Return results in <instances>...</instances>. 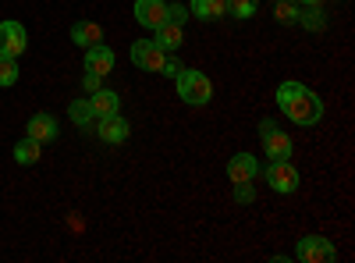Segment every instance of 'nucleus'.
Wrapping results in <instances>:
<instances>
[{
  "label": "nucleus",
  "mask_w": 355,
  "mask_h": 263,
  "mask_svg": "<svg viewBox=\"0 0 355 263\" xmlns=\"http://www.w3.org/2000/svg\"><path fill=\"white\" fill-rule=\"evenodd\" d=\"M259 139H263V153H266V160H291L295 146H291V139H288L270 118L259 121Z\"/></svg>",
  "instance_id": "nucleus-4"
},
{
  "label": "nucleus",
  "mask_w": 355,
  "mask_h": 263,
  "mask_svg": "<svg viewBox=\"0 0 355 263\" xmlns=\"http://www.w3.org/2000/svg\"><path fill=\"white\" fill-rule=\"evenodd\" d=\"M71 43L82 46V50L96 46V43H103V28H100L96 22H75V25H71Z\"/></svg>",
  "instance_id": "nucleus-14"
},
{
  "label": "nucleus",
  "mask_w": 355,
  "mask_h": 263,
  "mask_svg": "<svg viewBox=\"0 0 355 263\" xmlns=\"http://www.w3.org/2000/svg\"><path fill=\"white\" fill-rule=\"evenodd\" d=\"M256 174H259V160L252 153H234L227 160V178L231 182H256Z\"/></svg>",
  "instance_id": "nucleus-11"
},
{
  "label": "nucleus",
  "mask_w": 355,
  "mask_h": 263,
  "mask_svg": "<svg viewBox=\"0 0 355 263\" xmlns=\"http://www.w3.org/2000/svg\"><path fill=\"white\" fill-rule=\"evenodd\" d=\"M135 22L142 28H153L167 22V0H135Z\"/></svg>",
  "instance_id": "nucleus-9"
},
{
  "label": "nucleus",
  "mask_w": 355,
  "mask_h": 263,
  "mask_svg": "<svg viewBox=\"0 0 355 263\" xmlns=\"http://www.w3.org/2000/svg\"><path fill=\"white\" fill-rule=\"evenodd\" d=\"M295 260H302V263H334L338 249L323 235H306V239H299V246H295Z\"/></svg>",
  "instance_id": "nucleus-5"
},
{
  "label": "nucleus",
  "mask_w": 355,
  "mask_h": 263,
  "mask_svg": "<svg viewBox=\"0 0 355 263\" xmlns=\"http://www.w3.org/2000/svg\"><path fill=\"white\" fill-rule=\"evenodd\" d=\"M100 78H103V75H96V71H85V78H82L85 93H96V90H100Z\"/></svg>",
  "instance_id": "nucleus-25"
},
{
  "label": "nucleus",
  "mask_w": 355,
  "mask_h": 263,
  "mask_svg": "<svg viewBox=\"0 0 355 263\" xmlns=\"http://www.w3.org/2000/svg\"><path fill=\"white\" fill-rule=\"evenodd\" d=\"M68 118H71L78 128L96 125V114H93V103H89V100H75V103L68 107Z\"/></svg>",
  "instance_id": "nucleus-18"
},
{
  "label": "nucleus",
  "mask_w": 355,
  "mask_h": 263,
  "mask_svg": "<svg viewBox=\"0 0 355 263\" xmlns=\"http://www.w3.org/2000/svg\"><path fill=\"white\" fill-rule=\"evenodd\" d=\"M189 15H196L199 22H217L220 15H227V0H192Z\"/></svg>",
  "instance_id": "nucleus-17"
},
{
  "label": "nucleus",
  "mask_w": 355,
  "mask_h": 263,
  "mask_svg": "<svg viewBox=\"0 0 355 263\" xmlns=\"http://www.w3.org/2000/svg\"><path fill=\"white\" fill-rule=\"evenodd\" d=\"M277 107L288 121L302 125V128H309L323 118V100L302 82H281L277 85Z\"/></svg>",
  "instance_id": "nucleus-1"
},
{
  "label": "nucleus",
  "mask_w": 355,
  "mask_h": 263,
  "mask_svg": "<svg viewBox=\"0 0 355 263\" xmlns=\"http://www.w3.org/2000/svg\"><path fill=\"white\" fill-rule=\"evenodd\" d=\"M299 25H306V28H316V33H320V28H323V15H320V8H302V15H299Z\"/></svg>",
  "instance_id": "nucleus-23"
},
{
  "label": "nucleus",
  "mask_w": 355,
  "mask_h": 263,
  "mask_svg": "<svg viewBox=\"0 0 355 263\" xmlns=\"http://www.w3.org/2000/svg\"><path fill=\"white\" fill-rule=\"evenodd\" d=\"M117 65V53L107 46V43H96L85 50V71H96V75H110Z\"/></svg>",
  "instance_id": "nucleus-10"
},
{
  "label": "nucleus",
  "mask_w": 355,
  "mask_h": 263,
  "mask_svg": "<svg viewBox=\"0 0 355 263\" xmlns=\"http://www.w3.org/2000/svg\"><path fill=\"white\" fill-rule=\"evenodd\" d=\"M174 90H178V96H182L189 107H206L214 100V82L206 78L199 68H178V75H174Z\"/></svg>",
  "instance_id": "nucleus-2"
},
{
  "label": "nucleus",
  "mask_w": 355,
  "mask_h": 263,
  "mask_svg": "<svg viewBox=\"0 0 355 263\" xmlns=\"http://www.w3.org/2000/svg\"><path fill=\"white\" fill-rule=\"evenodd\" d=\"M21 68H18V57H4L0 53V90H11V85L18 82Z\"/></svg>",
  "instance_id": "nucleus-20"
},
{
  "label": "nucleus",
  "mask_w": 355,
  "mask_h": 263,
  "mask_svg": "<svg viewBox=\"0 0 355 263\" xmlns=\"http://www.w3.org/2000/svg\"><path fill=\"white\" fill-rule=\"evenodd\" d=\"M164 61H167V53L153 40H135V46H132V65L135 68H142V71H164Z\"/></svg>",
  "instance_id": "nucleus-7"
},
{
  "label": "nucleus",
  "mask_w": 355,
  "mask_h": 263,
  "mask_svg": "<svg viewBox=\"0 0 355 263\" xmlns=\"http://www.w3.org/2000/svg\"><path fill=\"white\" fill-rule=\"evenodd\" d=\"M295 4H302V8H323V0H295Z\"/></svg>",
  "instance_id": "nucleus-27"
},
{
  "label": "nucleus",
  "mask_w": 355,
  "mask_h": 263,
  "mask_svg": "<svg viewBox=\"0 0 355 263\" xmlns=\"http://www.w3.org/2000/svg\"><path fill=\"white\" fill-rule=\"evenodd\" d=\"M167 22L185 25V22H189V8H185V4H167Z\"/></svg>",
  "instance_id": "nucleus-24"
},
{
  "label": "nucleus",
  "mask_w": 355,
  "mask_h": 263,
  "mask_svg": "<svg viewBox=\"0 0 355 263\" xmlns=\"http://www.w3.org/2000/svg\"><path fill=\"white\" fill-rule=\"evenodd\" d=\"M178 68H182V61H171V57L164 61V75H178Z\"/></svg>",
  "instance_id": "nucleus-26"
},
{
  "label": "nucleus",
  "mask_w": 355,
  "mask_h": 263,
  "mask_svg": "<svg viewBox=\"0 0 355 263\" xmlns=\"http://www.w3.org/2000/svg\"><path fill=\"white\" fill-rule=\"evenodd\" d=\"M153 43H157L164 53H171V50H178V46L185 43V28L178 25V22H164V25L153 28Z\"/></svg>",
  "instance_id": "nucleus-12"
},
{
  "label": "nucleus",
  "mask_w": 355,
  "mask_h": 263,
  "mask_svg": "<svg viewBox=\"0 0 355 263\" xmlns=\"http://www.w3.org/2000/svg\"><path fill=\"white\" fill-rule=\"evenodd\" d=\"M299 15H302V4H295V0H277L274 4V22L281 25H299Z\"/></svg>",
  "instance_id": "nucleus-19"
},
{
  "label": "nucleus",
  "mask_w": 355,
  "mask_h": 263,
  "mask_svg": "<svg viewBox=\"0 0 355 263\" xmlns=\"http://www.w3.org/2000/svg\"><path fill=\"white\" fill-rule=\"evenodd\" d=\"M25 135L36 139V142H53V139H57L53 114H33V118H28V125H25Z\"/></svg>",
  "instance_id": "nucleus-13"
},
{
  "label": "nucleus",
  "mask_w": 355,
  "mask_h": 263,
  "mask_svg": "<svg viewBox=\"0 0 355 263\" xmlns=\"http://www.w3.org/2000/svg\"><path fill=\"white\" fill-rule=\"evenodd\" d=\"M28 46V33H25V25L8 18V22H0V53L4 57H21Z\"/></svg>",
  "instance_id": "nucleus-6"
},
{
  "label": "nucleus",
  "mask_w": 355,
  "mask_h": 263,
  "mask_svg": "<svg viewBox=\"0 0 355 263\" xmlns=\"http://www.w3.org/2000/svg\"><path fill=\"white\" fill-rule=\"evenodd\" d=\"M89 103H93V114H96V118H107V114H117V110H121V96H117L114 90H103V85H100L93 96H89Z\"/></svg>",
  "instance_id": "nucleus-15"
},
{
  "label": "nucleus",
  "mask_w": 355,
  "mask_h": 263,
  "mask_svg": "<svg viewBox=\"0 0 355 263\" xmlns=\"http://www.w3.org/2000/svg\"><path fill=\"white\" fill-rule=\"evenodd\" d=\"M128 121L121 118V110L117 114H107V118H96V135L107 142V146H121L125 139H128Z\"/></svg>",
  "instance_id": "nucleus-8"
},
{
  "label": "nucleus",
  "mask_w": 355,
  "mask_h": 263,
  "mask_svg": "<svg viewBox=\"0 0 355 263\" xmlns=\"http://www.w3.org/2000/svg\"><path fill=\"white\" fill-rule=\"evenodd\" d=\"M263 178L277 196H291V192H299V185H302V174H299V167H295L291 160H270L266 171H263Z\"/></svg>",
  "instance_id": "nucleus-3"
},
{
  "label": "nucleus",
  "mask_w": 355,
  "mask_h": 263,
  "mask_svg": "<svg viewBox=\"0 0 355 263\" xmlns=\"http://www.w3.org/2000/svg\"><path fill=\"white\" fill-rule=\"evenodd\" d=\"M252 199H256V185L252 182H234V203L245 207V203H252Z\"/></svg>",
  "instance_id": "nucleus-22"
},
{
  "label": "nucleus",
  "mask_w": 355,
  "mask_h": 263,
  "mask_svg": "<svg viewBox=\"0 0 355 263\" xmlns=\"http://www.w3.org/2000/svg\"><path fill=\"white\" fill-rule=\"evenodd\" d=\"M227 11L234 15V18H252L256 15V0H227Z\"/></svg>",
  "instance_id": "nucleus-21"
},
{
  "label": "nucleus",
  "mask_w": 355,
  "mask_h": 263,
  "mask_svg": "<svg viewBox=\"0 0 355 263\" xmlns=\"http://www.w3.org/2000/svg\"><path fill=\"white\" fill-rule=\"evenodd\" d=\"M40 157H43V142L28 139V135L15 142V164H21V167H33V164H40Z\"/></svg>",
  "instance_id": "nucleus-16"
}]
</instances>
